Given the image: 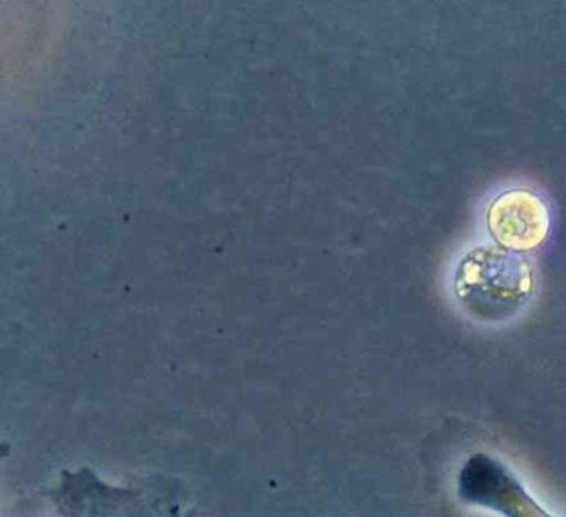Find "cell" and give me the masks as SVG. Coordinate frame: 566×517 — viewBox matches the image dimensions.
I'll return each instance as SVG.
<instances>
[{"mask_svg":"<svg viewBox=\"0 0 566 517\" xmlns=\"http://www.w3.org/2000/svg\"><path fill=\"white\" fill-rule=\"evenodd\" d=\"M486 228L500 247L525 254L546 241L552 214L542 196L528 188H510L486 208Z\"/></svg>","mask_w":566,"mask_h":517,"instance_id":"obj_2","label":"cell"},{"mask_svg":"<svg viewBox=\"0 0 566 517\" xmlns=\"http://www.w3.org/2000/svg\"><path fill=\"white\" fill-rule=\"evenodd\" d=\"M452 291L469 317L500 324L518 315L532 300L535 274L522 254L500 245H476L457 262Z\"/></svg>","mask_w":566,"mask_h":517,"instance_id":"obj_1","label":"cell"}]
</instances>
